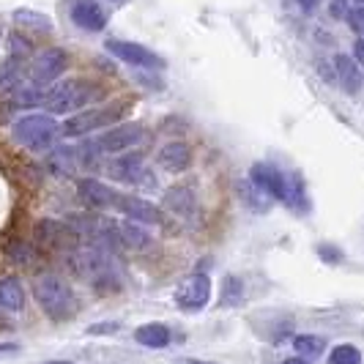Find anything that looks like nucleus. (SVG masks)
I'll return each mask as SVG.
<instances>
[{"mask_svg": "<svg viewBox=\"0 0 364 364\" xmlns=\"http://www.w3.org/2000/svg\"><path fill=\"white\" fill-rule=\"evenodd\" d=\"M33 296H36L38 307L47 312V318L53 321H69L77 312V296L69 288V282H63L55 274H41L33 282Z\"/></svg>", "mask_w": 364, "mask_h": 364, "instance_id": "obj_1", "label": "nucleus"}, {"mask_svg": "<svg viewBox=\"0 0 364 364\" xmlns=\"http://www.w3.org/2000/svg\"><path fill=\"white\" fill-rule=\"evenodd\" d=\"M250 181L255 183L257 189H263L272 200L288 203L291 208H304V205H301V189H299V183L288 181L274 164H266V162L252 164V170H250Z\"/></svg>", "mask_w": 364, "mask_h": 364, "instance_id": "obj_2", "label": "nucleus"}, {"mask_svg": "<svg viewBox=\"0 0 364 364\" xmlns=\"http://www.w3.org/2000/svg\"><path fill=\"white\" fill-rule=\"evenodd\" d=\"M91 96L93 91L88 82H82V80H60L47 93H41V105L53 115H66V112L85 107L91 102Z\"/></svg>", "mask_w": 364, "mask_h": 364, "instance_id": "obj_3", "label": "nucleus"}, {"mask_svg": "<svg viewBox=\"0 0 364 364\" xmlns=\"http://www.w3.org/2000/svg\"><path fill=\"white\" fill-rule=\"evenodd\" d=\"M60 127L55 124L53 115H25L14 124V140L28 151H47L55 143Z\"/></svg>", "mask_w": 364, "mask_h": 364, "instance_id": "obj_4", "label": "nucleus"}, {"mask_svg": "<svg viewBox=\"0 0 364 364\" xmlns=\"http://www.w3.org/2000/svg\"><path fill=\"white\" fill-rule=\"evenodd\" d=\"M124 115H127V107H124V105H107V107L85 109V112L72 115V118L60 127V134H63V137H82V134H91L96 129L115 127Z\"/></svg>", "mask_w": 364, "mask_h": 364, "instance_id": "obj_5", "label": "nucleus"}, {"mask_svg": "<svg viewBox=\"0 0 364 364\" xmlns=\"http://www.w3.org/2000/svg\"><path fill=\"white\" fill-rule=\"evenodd\" d=\"M69 69V55L63 53L60 47H50L44 53H38L31 63V82L36 88H44V85H53L60 74Z\"/></svg>", "mask_w": 364, "mask_h": 364, "instance_id": "obj_6", "label": "nucleus"}, {"mask_svg": "<svg viewBox=\"0 0 364 364\" xmlns=\"http://www.w3.org/2000/svg\"><path fill=\"white\" fill-rule=\"evenodd\" d=\"M211 299V279L205 274H189L176 291V304L183 312H200Z\"/></svg>", "mask_w": 364, "mask_h": 364, "instance_id": "obj_7", "label": "nucleus"}, {"mask_svg": "<svg viewBox=\"0 0 364 364\" xmlns=\"http://www.w3.org/2000/svg\"><path fill=\"white\" fill-rule=\"evenodd\" d=\"M107 53L115 55L118 60L129 63V66H140V69H162L164 66V60L159 55L146 50V47L137 44V41H118V38H109Z\"/></svg>", "mask_w": 364, "mask_h": 364, "instance_id": "obj_8", "label": "nucleus"}, {"mask_svg": "<svg viewBox=\"0 0 364 364\" xmlns=\"http://www.w3.org/2000/svg\"><path fill=\"white\" fill-rule=\"evenodd\" d=\"M143 137H146V129L140 124H121L115 129H107L93 146L99 151H105V154H124L132 146H137Z\"/></svg>", "mask_w": 364, "mask_h": 364, "instance_id": "obj_9", "label": "nucleus"}, {"mask_svg": "<svg viewBox=\"0 0 364 364\" xmlns=\"http://www.w3.org/2000/svg\"><path fill=\"white\" fill-rule=\"evenodd\" d=\"M115 208L132 222H143V225H159L162 222V211L154 205V203L143 200V198H134V195H118Z\"/></svg>", "mask_w": 364, "mask_h": 364, "instance_id": "obj_10", "label": "nucleus"}, {"mask_svg": "<svg viewBox=\"0 0 364 364\" xmlns=\"http://www.w3.org/2000/svg\"><path fill=\"white\" fill-rule=\"evenodd\" d=\"M72 19L77 28L96 33V31H102L107 25V11L96 0H77L72 6Z\"/></svg>", "mask_w": 364, "mask_h": 364, "instance_id": "obj_11", "label": "nucleus"}, {"mask_svg": "<svg viewBox=\"0 0 364 364\" xmlns=\"http://www.w3.org/2000/svg\"><path fill=\"white\" fill-rule=\"evenodd\" d=\"M80 198L91 208H115V200H118V195L96 178H82L80 181Z\"/></svg>", "mask_w": 364, "mask_h": 364, "instance_id": "obj_12", "label": "nucleus"}, {"mask_svg": "<svg viewBox=\"0 0 364 364\" xmlns=\"http://www.w3.org/2000/svg\"><path fill=\"white\" fill-rule=\"evenodd\" d=\"M146 173H148V170L143 167L140 154H127L124 159H118V162L109 164V176H112V178H121V181H129V183L148 181Z\"/></svg>", "mask_w": 364, "mask_h": 364, "instance_id": "obj_13", "label": "nucleus"}, {"mask_svg": "<svg viewBox=\"0 0 364 364\" xmlns=\"http://www.w3.org/2000/svg\"><path fill=\"white\" fill-rule=\"evenodd\" d=\"M334 72H337V80L346 88V93H359V88H362V69L350 55H334Z\"/></svg>", "mask_w": 364, "mask_h": 364, "instance_id": "obj_14", "label": "nucleus"}, {"mask_svg": "<svg viewBox=\"0 0 364 364\" xmlns=\"http://www.w3.org/2000/svg\"><path fill=\"white\" fill-rule=\"evenodd\" d=\"M189 162H192V154H189V146H183V143H167L159 151V164L167 173H181L189 167Z\"/></svg>", "mask_w": 364, "mask_h": 364, "instance_id": "obj_15", "label": "nucleus"}, {"mask_svg": "<svg viewBox=\"0 0 364 364\" xmlns=\"http://www.w3.org/2000/svg\"><path fill=\"white\" fill-rule=\"evenodd\" d=\"M25 307V291L17 277H3L0 279V310L19 312Z\"/></svg>", "mask_w": 364, "mask_h": 364, "instance_id": "obj_16", "label": "nucleus"}, {"mask_svg": "<svg viewBox=\"0 0 364 364\" xmlns=\"http://www.w3.org/2000/svg\"><path fill=\"white\" fill-rule=\"evenodd\" d=\"M134 340L140 346L159 350V348H167V343H170V328L164 323H146V326H140L134 331Z\"/></svg>", "mask_w": 364, "mask_h": 364, "instance_id": "obj_17", "label": "nucleus"}, {"mask_svg": "<svg viewBox=\"0 0 364 364\" xmlns=\"http://www.w3.org/2000/svg\"><path fill=\"white\" fill-rule=\"evenodd\" d=\"M293 348H296V353H299V359H318L323 350H326V340L323 337H318V334H299L296 340H293Z\"/></svg>", "mask_w": 364, "mask_h": 364, "instance_id": "obj_18", "label": "nucleus"}, {"mask_svg": "<svg viewBox=\"0 0 364 364\" xmlns=\"http://www.w3.org/2000/svg\"><path fill=\"white\" fill-rule=\"evenodd\" d=\"M11 17H14L17 25L31 28V31H38V33H50V31H53L50 17H47V14H41V11H33V9H17Z\"/></svg>", "mask_w": 364, "mask_h": 364, "instance_id": "obj_19", "label": "nucleus"}, {"mask_svg": "<svg viewBox=\"0 0 364 364\" xmlns=\"http://www.w3.org/2000/svg\"><path fill=\"white\" fill-rule=\"evenodd\" d=\"M328 364H362V353L356 346H337L328 353Z\"/></svg>", "mask_w": 364, "mask_h": 364, "instance_id": "obj_20", "label": "nucleus"}, {"mask_svg": "<svg viewBox=\"0 0 364 364\" xmlns=\"http://www.w3.org/2000/svg\"><path fill=\"white\" fill-rule=\"evenodd\" d=\"M241 301V279L238 277H228L222 282V296H219V304L222 307H233Z\"/></svg>", "mask_w": 364, "mask_h": 364, "instance_id": "obj_21", "label": "nucleus"}, {"mask_svg": "<svg viewBox=\"0 0 364 364\" xmlns=\"http://www.w3.org/2000/svg\"><path fill=\"white\" fill-rule=\"evenodd\" d=\"M69 164H72V148H55V154L50 156V167H53L55 173L66 176Z\"/></svg>", "mask_w": 364, "mask_h": 364, "instance_id": "obj_22", "label": "nucleus"}, {"mask_svg": "<svg viewBox=\"0 0 364 364\" xmlns=\"http://www.w3.org/2000/svg\"><path fill=\"white\" fill-rule=\"evenodd\" d=\"M346 19H348V25H350V31H356V33L364 38V6H356V9H350Z\"/></svg>", "mask_w": 364, "mask_h": 364, "instance_id": "obj_23", "label": "nucleus"}, {"mask_svg": "<svg viewBox=\"0 0 364 364\" xmlns=\"http://www.w3.org/2000/svg\"><path fill=\"white\" fill-rule=\"evenodd\" d=\"M318 255L326 257V263H340V260H343V252H340L337 247H328V244L318 247Z\"/></svg>", "mask_w": 364, "mask_h": 364, "instance_id": "obj_24", "label": "nucleus"}, {"mask_svg": "<svg viewBox=\"0 0 364 364\" xmlns=\"http://www.w3.org/2000/svg\"><path fill=\"white\" fill-rule=\"evenodd\" d=\"M118 323H115V321H107V323H93V326H88V334H93V337H96V334H115V331H118Z\"/></svg>", "mask_w": 364, "mask_h": 364, "instance_id": "obj_25", "label": "nucleus"}, {"mask_svg": "<svg viewBox=\"0 0 364 364\" xmlns=\"http://www.w3.org/2000/svg\"><path fill=\"white\" fill-rule=\"evenodd\" d=\"M348 3H350V0H331V9H328V11H331V17L334 19L348 17V11H350V9H348Z\"/></svg>", "mask_w": 364, "mask_h": 364, "instance_id": "obj_26", "label": "nucleus"}, {"mask_svg": "<svg viewBox=\"0 0 364 364\" xmlns=\"http://www.w3.org/2000/svg\"><path fill=\"white\" fill-rule=\"evenodd\" d=\"M353 60H356V63H364V38H359L356 47H353Z\"/></svg>", "mask_w": 364, "mask_h": 364, "instance_id": "obj_27", "label": "nucleus"}, {"mask_svg": "<svg viewBox=\"0 0 364 364\" xmlns=\"http://www.w3.org/2000/svg\"><path fill=\"white\" fill-rule=\"evenodd\" d=\"M19 348L17 346H11V343H6V346H0V353H17Z\"/></svg>", "mask_w": 364, "mask_h": 364, "instance_id": "obj_28", "label": "nucleus"}, {"mask_svg": "<svg viewBox=\"0 0 364 364\" xmlns=\"http://www.w3.org/2000/svg\"><path fill=\"white\" fill-rule=\"evenodd\" d=\"M299 3H301V9H307V11H310V9H315V3H318V0H299Z\"/></svg>", "mask_w": 364, "mask_h": 364, "instance_id": "obj_29", "label": "nucleus"}, {"mask_svg": "<svg viewBox=\"0 0 364 364\" xmlns=\"http://www.w3.org/2000/svg\"><path fill=\"white\" fill-rule=\"evenodd\" d=\"M176 364H214V362H200V359H181V362Z\"/></svg>", "mask_w": 364, "mask_h": 364, "instance_id": "obj_30", "label": "nucleus"}, {"mask_svg": "<svg viewBox=\"0 0 364 364\" xmlns=\"http://www.w3.org/2000/svg\"><path fill=\"white\" fill-rule=\"evenodd\" d=\"M282 364H307L304 359H299V356H293V359H285Z\"/></svg>", "mask_w": 364, "mask_h": 364, "instance_id": "obj_31", "label": "nucleus"}, {"mask_svg": "<svg viewBox=\"0 0 364 364\" xmlns=\"http://www.w3.org/2000/svg\"><path fill=\"white\" fill-rule=\"evenodd\" d=\"M47 364H72V362H47Z\"/></svg>", "mask_w": 364, "mask_h": 364, "instance_id": "obj_32", "label": "nucleus"}, {"mask_svg": "<svg viewBox=\"0 0 364 364\" xmlns=\"http://www.w3.org/2000/svg\"><path fill=\"white\" fill-rule=\"evenodd\" d=\"M359 3H362V6H364V0H359Z\"/></svg>", "mask_w": 364, "mask_h": 364, "instance_id": "obj_33", "label": "nucleus"}]
</instances>
